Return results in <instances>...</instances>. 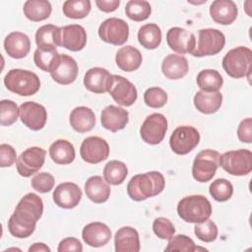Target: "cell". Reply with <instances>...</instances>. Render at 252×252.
<instances>
[{
	"instance_id": "1",
	"label": "cell",
	"mask_w": 252,
	"mask_h": 252,
	"mask_svg": "<svg viewBox=\"0 0 252 252\" xmlns=\"http://www.w3.org/2000/svg\"><path fill=\"white\" fill-rule=\"evenodd\" d=\"M43 213V202L34 193H28L18 203L8 220L9 232L17 238H27L35 230Z\"/></svg>"
},
{
	"instance_id": "2",
	"label": "cell",
	"mask_w": 252,
	"mask_h": 252,
	"mask_svg": "<svg viewBox=\"0 0 252 252\" xmlns=\"http://www.w3.org/2000/svg\"><path fill=\"white\" fill-rule=\"evenodd\" d=\"M165 186L163 175L159 171H150L134 175L127 185L128 196L137 202L157 196Z\"/></svg>"
},
{
	"instance_id": "3",
	"label": "cell",
	"mask_w": 252,
	"mask_h": 252,
	"mask_svg": "<svg viewBox=\"0 0 252 252\" xmlns=\"http://www.w3.org/2000/svg\"><path fill=\"white\" fill-rule=\"evenodd\" d=\"M177 214L186 222L200 223L210 219L212 205L203 195L186 196L178 202Z\"/></svg>"
},
{
	"instance_id": "4",
	"label": "cell",
	"mask_w": 252,
	"mask_h": 252,
	"mask_svg": "<svg viewBox=\"0 0 252 252\" xmlns=\"http://www.w3.org/2000/svg\"><path fill=\"white\" fill-rule=\"evenodd\" d=\"M6 88L19 95L30 96L36 94L40 88L38 76L29 70L11 69L4 77Z\"/></svg>"
},
{
	"instance_id": "5",
	"label": "cell",
	"mask_w": 252,
	"mask_h": 252,
	"mask_svg": "<svg viewBox=\"0 0 252 252\" xmlns=\"http://www.w3.org/2000/svg\"><path fill=\"white\" fill-rule=\"evenodd\" d=\"M222 68L231 78H249L252 68L251 49L246 46H238L229 50L222 59Z\"/></svg>"
},
{
	"instance_id": "6",
	"label": "cell",
	"mask_w": 252,
	"mask_h": 252,
	"mask_svg": "<svg viewBox=\"0 0 252 252\" xmlns=\"http://www.w3.org/2000/svg\"><path fill=\"white\" fill-rule=\"evenodd\" d=\"M219 164L231 175H247L252 170V153L246 149L225 152L220 156Z\"/></svg>"
},
{
	"instance_id": "7",
	"label": "cell",
	"mask_w": 252,
	"mask_h": 252,
	"mask_svg": "<svg viewBox=\"0 0 252 252\" xmlns=\"http://www.w3.org/2000/svg\"><path fill=\"white\" fill-rule=\"evenodd\" d=\"M220 153L207 149L201 151L194 158L192 165V175L198 182H208L216 174L219 167Z\"/></svg>"
},
{
	"instance_id": "8",
	"label": "cell",
	"mask_w": 252,
	"mask_h": 252,
	"mask_svg": "<svg viewBox=\"0 0 252 252\" xmlns=\"http://www.w3.org/2000/svg\"><path fill=\"white\" fill-rule=\"evenodd\" d=\"M225 44L224 34L217 29H202L198 32L197 45L192 52L195 57L218 54Z\"/></svg>"
},
{
	"instance_id": "9",
	"label": "cell",
	"mask_w": 252,
	"mask_h": 252,
	"mask_svg": "<svg viewBox=\"0 0 252 252\" xmlns=\"http://www.w3.org/2000/svg\"><path fill=\"white\" fill-rule=\"evenodd\" d=\"M200 142L199 131L189 125L177 127L169 138L171 150L177 155H186L198 146Z\"/></svg>"
},
{
	"instance_id": "10",
	"label": "cell",
	"mask_w": 252,
	"mask_h": 252,
	"mask_svg": "<svg viewBox=\"0 0 252 252\" xmlns=\"http://www.w3.org/2000/svg\"><path fill=\"white\" fill-rule=\"evenodd\" d=\"M46 152L39 147H31L25 150L16 160L18 173L23 177H30L36 173L45 161Z\"/></svg>"
},
{
	"instance_id": "11",
	"label": "cell",
	"mask_w": 252,
	"mask_h": 252,
	"mask_svg": "<svg viewBox=\"0 0 252 252\" xmlns=\"http://www.w3.org/2000/svg\"><path fill=\"white\" fill-rule=\"evenodd\" d=\"M98 35L107 43L122 45L128 39L129 26L122 19L109 18L100 24L98 28Z\"/></svg>"
},
{
	"instance_id": "12",
	"label": "cell",
	"mask_w": 252,
	"mask_h": 252,
	"mask_svg": "<svg viewBox=\"0 0 252 252\" xmlns=\"http://www.w3.org/2000/svg\"><path fill=\"white\" fill-rule=\"evenodd\" d=\"M107 92L122 106L132 105L138 97L137 89L134 84L119 75H111Z\"/></svg>"
},
{
	"instance_id": "13",
	"label": "cell",
	"mask_w": 252,
	"mask_h": 252,
	"mask_svg": "<svg viewBox=\"0 0 252 252\" xmlns=\"http://www.w3.org/2000/svg\"><path fill=\"white\" fill-rule=\"evenodd\" d=\"M167 131V120L161 113L149 115L140 128V135L144 142L150 145L159 144Z\"/></svg>"
},
{
	"instance_id": "14",
	"label": "cell",
	"mask_w": 252,
	"mask_h": 252,
	"mask_svg": "<svg viewBox=\"0 0 252 252\" xmlns=\"http://www.w3.org/2000/svg\"><path fill=\"white\" fill-rule=\"evenodd\" d=\"M80 155L86 162L95 164L108 158L109 146L104 139L97 136H91L83 141L80 148Z\"/></svg>"
},
{
	"instance_id": "15",
	"label": "cell",
	"mask_w": 252,
	"mask_h": 252,
	"mask_svg": "<svg viewBox=\"0 0 252 252\" xmlns=\"http://www.w3.org/2000/svg\"><path fill=\"white\" fill-rule=\"evenodd\" d=\"M20 118L29 129L38 131L46 123L47 112L43 105L34 101H26L20 105Z\"/></svg>"
},
{
	"instance_id": "16",
	"label": "cell",
	"mask_w": 252,
	"mask_h": 252,
	"mask_svg": "<svg viewBox=\"0 0 252 252\" xmlns=\"http://www.w3.org/2000/svg\"><path fill=\"white\" fill-rule=\"evenodd\" d=\"M166 41L169 48L179 54H192L196 47L194 33L179 27H174L168 30L166 33Z\"/></svg>"
},
{
	"instance_id": "17",
	"label": "cell",
	"mask_w": 252,
	"mask_h": 252,
	"mask_svg": "<svg viewBox=\"0 0 252 252\" xmlns=\"http://www.w3.org/2000/svg\"><path fill=\"white\" fill-rule=\"evenodd\" d=\"M81 188L73 182L60 183L53 191L54 203L63 209H73L77 207L82 199Z\"/></svg>"
},
{
	"instance_id": "18",
	"label": "cell",
	"mask_w": 252,
	"mask_h": 252,
	"mask_svg": "<svg viewBox=\"0 0 252 252\" xmlns=\"http://www.w3.org/2000/svg\"><path fill=\"white\" fill-rule=\"evenodd\" d=\"M50 76L60 85L72 84L78 76V65L76 60L67 54H60L58 61L50 72Z\"/></svg>"
},
{
	"instance_id": "19",
	"label": "cell",
	"mask_w": 252,
	"mask_h": 252,
	"mask_svg": "<svg viewBox=\"0 0 252 252\" xmlns=\"http://www.w3.org/2000/svg\"><path fill=\"white\" fill-rule=\"evenodd\" d=\"M82 237L89 246L97 248L108 243L111 238V230L105 223L90 222L83 228Z\"/></svg>"
},
{
	"instance_id": "20",
	"label": "cell",
	"mask_w": 252,
	"mask_h": 252,
	"mask_svg": "<svg viewBox=\"0 0 252 252\" xmlns=\"http://www.w3.org/2000/svg\"><path fill=\"white\" fill-rule=\"evenodd\" d=\"M129 121V113L120 106L108 105L100 115V122L103 128L111 132H117L125 128Z\"/></svg>"
},
{
	"instance_id": "21",
	"label": "cell",
	"mask_w": 252,
	"mask_h": 252,
	"mask_svg": "<svg viewBox=\"0 0 252 252\" xmlns=\"http://www.w3.org/2000/svg\"><path fill=\"white\" fill-rule=\"evenodd\" d=\"M86 43L87 32L82 26L75 24L61 28V46L71 51H80Z\"/></svg>"
},
{
	"instance_id": "22",
	"label": "cell",
	"mask_w": 252,
	"mask_h": 252,
	"mask_svg": "<svg viewBox=\"0 0 252 252\" xmlns=\"http://www.w3.org/2000/svg\"><path fill=\"white\" fill-rule=\"evenodd\" d=\"M111 74L104 68L94 67L84 76V85L87 90L94 94H104L108 91Z\"/></svg>"
},
{
	"instance_id": "23",
	"label": "cell",
	"mask_w": 252,
	"mask_h": 252,
	"mask_svg": "<svg viewBox=\"0 0 252 252\" xmlns=\"http://www.w3.org/2000/svg\"><path fill=\"white\" fill-rule=\"evenodd\" d=\"M237 6L231 0H215L210 6L212 19L220 25H230L237 18Z\"/></svg>"
},
{
	"instance_id": "24",
	"label": "cell",
	"mask_w": 252,
	"mask_h": 252,
	"mask_svg": "<svg viewBox=\"0 0 252 252\" xmlns=\"http://www.w3.org/2000/svg\"><path fill=\"white\" fill-rule=\"evenodd\" d=\"M4 48L10 57L15 59L24 58L31 50V41L26 33L12 32L5 37Z\"/></svg>"
},
{
	"instance_id": "25",
	"label": "cell",
	"mask_w": 252,
	"mask_h": 252,
	"mask_svg": "<svg viewBox=\"0 0 252 252\" xmlns=\"http://www.w3.org/2000/svg\"><path fill=\"white\" fill-rule=\"evenodd\" d=\"M116 252H138L140 251V238L138 231L132 226H122L114 236Z\"/></svg>"
},
{
	"instance_id": "26",
	"label": "cell",
	"mask_w": 252,
	"mask_h": 252,
	"mask_svg": "<svg viewBox=\"0 0 252 252\" xmlns=\"http://www.w3.org/2000/svg\"><path fill=\"white\" fill-rule=\"evenodd\" d=\"M189 65L183 55L168 54L161 63V72L169 80H178L187 75Z\"/></svg>"
},
{
	"instance_id": "27",
	"label": "cell",
	"mask_w": 252,
	"mask_h": 252,
	"mask_svg": "<svg viewBox=\"0 0 252 252\" xmlns=\"http://www.w3.org/2000/svg\"><path fill=\"white\" fill-rule=\"evenodd\" d=\"M85 192L92 202L100 204L108 200L110 196V186L101 176L94 175L87 179Z\"/></svg>"
},
{
	"instance_id": "28",
	"label": "cell",
	"mask_w": 252,
	"mask_h": 252,
	"mask_svg": "<svg viewBox=\"0 0 252 252\" xmlns=\"http://www.w3.org/2000/svg\"><path fill=\"white\" fill-rule=\"evenodd\" d=\"M70 124L79 133L89 132L95 125V115L87 106H77L70 113Z\"/></svg>"
},
{
	"instance_id": "29",
	"label": "cell",
	"mask_w": 252,
	"mask_h": 252,
	"mask_svg": "<svg viewBox=\"0 0 252 252\" xmlns=\"http://www.w3.org/2000/svg\"><path fill=\"white\" fill-rule=\"evenodd\" d=\"M141 52L132 45H126L118 49L115 56L117 66L125 72H133L142 64Z\"/></svg>"
},
{
	"instance_id": "30",
	"label": "cell",
	"mask_w": 252,
	"mask_h": 252,
	"mask_svg": "<svg viewBox=\"0 0 252 252\" xmlns=\"http://www.w3.org/2000/svg\"><path fill=\"white\" fill-rule=\"evenodd\" d=\"M222 103V94L220 92L208 93L199 91L194 96V105L198 111L204 114L217 112Z\"/></svg>"
},
{
	"instance_id": "31",
	"label": "cell",
	"mask_w": 252,
	"mask_h": 252,
	"mask_svg": "<svg viewBox=\"0 0 252 252\" xmlns=\"http://www.w3.org/2000/svg\"><path fill=\"white\" fill-rule=\"evenodd\" d=\"M49 156L57 164H69L75 159V148L69 141L59 139L49 147Z\"/></svg>"
},
{
	"instance_id": "32",
	"label": "cell",
	"mask_w": 252,
	"mask_h": 252,
	"mask_svg": "<svg viewBox=\"0 0 252 252\" xmlns=\"http://www.w3.org/2000/svg\"><path fill=\"white\" fill-rule=\"evenodd\" d=\"M24 14L32 22H40L49 18L52 7L47 0H28L24 4Z\"/></svg>"
},
{
	"instance_id": "33",
	"label": "cell",
	"mask_w": 252,
	"mask_h": 252,
	"mask_svg": "<svg viewBox=\"0 0 252 252\" xmlns=\"http://www.w3.org/2000/svg\"><path fill=\"white\" fill-rule=\"evenodd\" d=\"M37 47H54L61 45V28L54 25H44L35 33Z\"/></svg>"
},
{
	"instance_id": "34",
	"label": "cell",
	"mask_w": 252,
	"mask_h": 252,
	"mask_svg": "<svg viewBox=\"0 0 252 252\" xmlns=\"http://www.w3.org/2000/svg\"><path fill=\"white\" fill-rule=\"evenodd\" d=\"M139 43L146 49H156L161 42V31L157 24H147L138 31Z\"/></svg>"
},
{
	"instance_id": "35",
	"label": "cell",
	"mask_w": 252,
	"mask_h": 252,
	"mask_svg": "<svg viewBox=\"0 0 252 252\" xmlns=\"http://www.w3.org/2000/svg\"><path fill=\"white\" fill-rule=\"evenodd\" d=\"M60 54L54 47H37L33 53V61L37 68L45 72H51Z\"/></svg>"
},
{
	"instance_id": "36",
	"label": "cell",
	"mask_w": 252,
	"mask_h": 252,
	"mask_svg": "<svg viewBox=\"0 0 252 252\" xmlns=\"http://www.w3.org/2000/svg\"><path fill=\"white\" fill-rule=\"evenodd\" d=\"M196 82L201 91L213 93L220 91V89L222 87L223 79L217 70L206 69L202 70L197 75Z\"/></svg>"
},
{
	"instance_id": "37",
	"label": "cell",
	"mask_w": 252,
	"mask_h": 252,
	"mask_svg": "<svg viewBox=\"0 0 252 252\" xmlns=\"http://www.w3.org/2000/svg\"><path fill=\"white\" fill-rule=\"evenodd\" d=\"M128 175L126 164L120 160H110L103 168V178L111 185H120Z\"/></svg>"
},
{
	"instance_id": "38",
	"label": "cell",
	"mask_w": 252,
	"mask_h": 252,
	"mask_svg": "<svg viewBox=\"0 0 252 252\" xmlns=\"http://www.w3.org/2000/svg\"><path fill=\"white\" fill-rule=\"evenodd\" d=\"M152 13L151 5L148 1L144 0H130L126 3L125 14L135 22H142L147 20Z\"/></svg>"
},
{
	"instance_id": "39",
	"label": "cell",
	"mask_w": 252,
	"mask_h": 252,
	"mask_svg": "<svg viewBox=\"0 0 252 252\" xmlns=\"http://www.w3.org/2000/svg\"><path fill=\"white\" fill-rule=\"evenodd\" d=\"M90 0H67L63 3V13L70 19H84L91 12Z\"/></svg>"
},
{
	"instance_id": "40",
	"label": "cell",
	"mask_w": 252,
	"mask_h": 252,
	"mask_svg": "<svg viewBox=\"0 0 252 252\" xmlns=\"http://www.w3.org/2000/svg\"><path fill=\"white\" fill-rule=\"evenodd\" d=\"M209 191L214 200L218 202H225L231 198L233 194V186L227 179L219 178L211 183Z\"/></svg>"
},
{
	"instance_id": "41",
	"label": "cell",
	"mask_w": 252,
	"mask_h": 252,
	"mask_svg": "<svg viewBox=\"0 0 252 252\" xmlns=\"http://www.w3.org/2000/svg\"><path fill=\"white\" fill-rule=\"evenodd\" d=\"M19 114L20 108H18L16 102L10 99H2L0 101V124L2 126L14 124Z\"/></svg>"
},
{
	"instance_id": "42",
	"label": "cell",
	"mask_w": 252,
	"mask_h": 252,
	"mask_svg": "<svg viewBox=\"0 0 252 252\" xmlns=\"http://www.w3.org/2000/svg\"><path fill=\"white\" fill-rule=\"evenodd\" d=\"M218 226L217 224L211 220H207L203 222L196 223L194 227V233L195 235L204 242H213L218 237Z\"/></svg>"
},
{
	"instance_id": "43",
	"label": "cell",
	"mask_w": 252,
	"mask_h": 252,
	"mask_svg": "<svg viewBox=\"0 0 252 252\" xmlns=\"http://www.w3.org/2000/svg\"><path fill=\"white\" fill-rule=\"evenodd\" d=\"M168 244L165 247V251H180V252H193L196 251V245L194 241L185 234L173 235L168 239Z\"/></svg>"
},
{
	"instance_id": "44",
	"label": "cell",
	"mask_w": 252,
	"mask_h": 252,
	"mask_svg": "<svg viewBox=\"0 0 252 252\" xmlns=\"http://www.w3.org/2000/svg\"><path fill=\"white\" fill-rule=\"evenodd\" d=\"M144 101L152 108H160L167 102V94L161 88L153 87L145 92Z\"/></svg>"
},
{
	"instance_id": "45",
	"label": "cell",
	"mask_w": 252,
	"mask_h": 252,
	"mask_svg": "<svg viewBox=\"0 0 252 252\" xmlns=\"http://www.w3.org/2000/svg\"><path fill=\"white\" fill-rule=\"evenodd\" d=\"M153 230L160 239H169L175 233L173 223L166 218L158 217L153 222Z\"/></svg>"
},
{
	"instance_id": "46",
	"label": "cell",
	"mask_w": 252,
	"mask_h": 252,
	"mask_svg": "<svg viewBox=\"0 0 252 252\" xmlns=\"http://www.w3.org/2000/svg\"><path fill=\"white\" fill-rule=\"evenodd\" d=\"M55 180L48 172H39L32 178V187L39 193H47L53 189Z\"/></svg>"
},
{
	"instance_id": "47",
	"label": "cell",
	"mask_w": 252,
	"mask_h": 252,
	"mask_svg": "<svg viewBox=\"0 0 252 252\" xmlns=\"http://www.w3.org/2000/svg\"><path fill=\"white\" fill-rule=\"evenodd\" d=\"M16 151L15 149L7 144L0 145V166L9 167L16 161Z\"/></svg>"
},
{
	"instance_id": "48",
	"label": "cell",
	"mask_w": 252,
	"mask_h": 252,
	"mask_svg": "<svg viewBox=\"0 0 252 252\" xmlns=\"http://www.w3.org/2000/svg\"><path fill=\"white\" fill-rule=\"evenodd\" d=\"M237 137L242 143L250 144L252 142V119L250 117L239 123L237 128Z\"/></svg>"
},
{
	"instance_id": "49",
	"label": "cell",
	"mask_w": 252,
	"mask_h": 252,
	"mask_svg": "<svg viewBox=\"0 0 252 252\" xmlns=\"http://www.w3.org/2000/svg\"><path fill=\"white\" fill-rule=\"evenodd\" d=\"M58 252H67V251H83V245L80 240L76 237H67L60 241L58 248Z\"/></svg>"
},
{
	"instance_id": "50",
	"label": "cell",
	"mask_w": 252,
	"mask_h": 252,
	"mask_svg": "<svg viewBox=\"0 0 252 252\" xmlns=\"http://www.w3.org/2000/svg\"><path fill=\"white\" fill-rule=\"evenodd\" d=\"M95 4L100 11L105 13H110L115 11L118 8L120 1L119 0H95Z\"/></svg>"
},
{
	"instance_id": "51",
	"label": "cell",
	"mask_w": 252,
	"mask_h": 252,
	"mask_svg": "<svg viewBox=\"0 0 252 252\" xmlns=\"http://www.w3.org/2000/svg\"><path fill=\"white\" fill-rule=\"evenodd\" d=\"M42 252V251H50V248L44 243H33L30 248L29 252Z\"/></svg>"
}]
</instances>
